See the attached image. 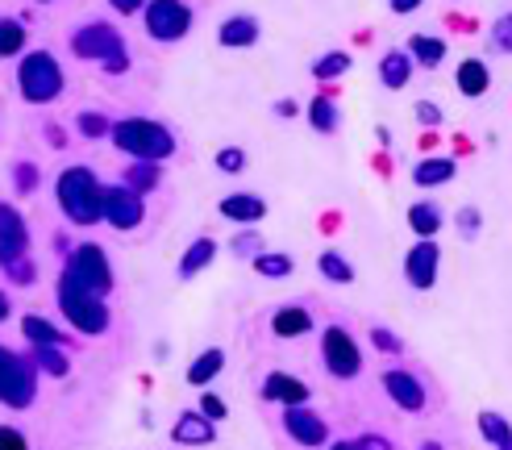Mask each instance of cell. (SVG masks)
I'll list each match as a JSON object with an SVG mask.
<instances>
[{
  "label": "cell",
  "mask_w": 512,
  "mask_h": 450,
  "mask_svg": "<svg viewBox=\"0 0 512 450\" xmlns=\"http://www.w3.org/2000/svg\"><path fill=\"white\" fill-rule=\"evenodd\" d=\"M55 192H59V209L75 225H96L100 217H105V188H100V180L88 167H67L59 175Z\"/></svg>",
  "instance_id": "1"
},
{
  "label": "cell",
  "mask_w": 512,
  "mask_h": 450,
  "mask_svg": "<svg viewBox=\"0 0 512 450\" xmlns=\"http://www.w3.org/2000/svg\"><path fill=\"white\" fill-rule=\"evenodd\" d=\"M113 146L125 150L130 159H150V163H159L167 159L171 150H175V138L167 125L159 121H146V117H125V121H113Z\"/></svg>",
  "instance_id": "2"
},
{
  "label": "cell",
  "mask_w": 512,
  "mask_h": 450,
  "mask_svg": "<svg viewBox=\"0 0 512 450\" xmlns=\"http://www.w3.org/2000/svg\"><path fill=\"white\" fill-rule=\"evenodd\" d=\"M59 309H63V317L80 334H105L109 330V305H105V296L80 288L75 280H67V275L59 280Z\"/></svg>",
  "instance_id": "3"
},
{
  "label": "cell",
  "mask_w": 512,
  "mask_h": 450,
  "mask_svg": "<svg viewBox=\"0 0 512 450\" xmlns=\"http://www.w3.org/2000/svg\"><path fill=\"white\" fill-rule=\"evenodd\" d=\"M71 50H75L80 59H96L109 75H121L125 67H130V59H125V42H121V34L113 30V25H105V21L84 25V30L71 38Z\"/></svg>",
  "instance_id": "4"
},
{
  "label": "cell",
  "mask_w": 512,
  "mask_h": 450,
  "mask_svg": "<svg viewBox=\"0 0 512 450\" xmlns=\"http://www.w3.org/2000/svg\"><path fill=\"white\" fill-rule=\"evenodd\" d=\"M17 88H21V96L30 100V105H46V100H55L63 92V71L55 63V55H46V50L25 55L21 67H17Z\"/></svg>",
  "instance_id": "5"
},
{
  "label": "cell",
  "mask_w": 512,
  "mask_h": 450,
  "mask_svg": "<svg viewBox=\"0 0 512 450\" xmlns=\"http://www.w3.org/2000/svg\"><path fill=\"white\" fill-rule=\"evenodd\" d=\"M67 280H75L80 288L96 292V296H109L113 292V267H109V255L100 246H75L71 259H67Z\"/></svg>",
  "instance_id": "6"
},
{
  "label": "cell",
  "mask_w": 512,
  "mask_h": 450,
  "mask_svg": "<svg viewBox=\"0 0 512 450\" xmlns=\"http://www.w3.org/2000/svg\"><path fill=\"white\" fill-rule=\"evenodd\" d=\"M34 388H38L34 367L0 346V400H5L9 409H25V405H34Z\"/></svg>",
  "instance_id": "7"
},
{
  "label": "cell",
  "mask_w": 512,
  "mask_h": 450,
  "mask_svg": "<svg viewBox=\"0 0 512 450\" xmlns=\"http://www.w3.org/2000/svg\"><path fill=\"white\" fill-rule=\"evenodd\" d=\"M321 359H325L334 380H354V375L363 371V350H358V342L342 330V325H329L321 334Z\"/></svg>",
  "instance_id": "8"
},
{
  "label": "cell",
  "mask_w": 512,
  "mask_h": 450,
  "mask_svg": "<svg viewBox=\"0 0 512 450\" xmlns=\"http://www.w3.org/2000/svg\"><path fill=\"white\" fill-rule=\"evenodd\" d=\"M192 25V9L184 0H150L146 5V34L159 42H179Z\"/></svg>",
  "instance_id": "9"
},
{
  "label": "cell",
  "mask_w": 512,
  "mask_h": 450,
  "mask_svg": "<svg viewBox=\"0 0 512 450\" xmlns=\"http://www.w3.org/2000/svg\"><path fill=\"white\" fill-rule=\"evenodd\" d=\"M438 267H442V246L433 242V238H421L404 255V280L413 284L417 292H429L433 284H438Z\"/></svg>",
  "instance_id": "10"
},
{
  "label": "cell",
  "mask_w": 512,
  "mask_h": 450,
  "mask_svg": "<svg viewBox=\"0 0 512 450\" xmlns=\"http://www.w3.org/2000/svg\"><path fill=\"white\" fill-rule=\"evenodd\" d=\"M142 217H146L142 192L125 188V184L105 188V221L113 225V230H134V225H142Z\"/></svg>",
  "instance_id": "11"
},
{
  "label": "cell",
  "mask_w": 512,
  "mask_h": 450,
  "mask_svg": "<svg viewBox=\"0 0 512 450\" xmlns=\"http://www.w3.org/2000/svg\"><path fill=\"white\" fill-rule=\"evenodd\" d=\"M25 250H30V230H25L21 213L13 205H0V267L25 259Z\"/></svg>",
  "instance_id": "12"
},
{
  "label": "cell",
  "mask_w": 512,
  "mask_h": 450,
  "mask_svg": "<svg viewBox=\"0 0 512 450\" xmlns=\"http://www.w3.org/2000/svg\"><path fill=\"white\" fill-rule=\"evenodd\" d=\"M383 392H388L404 413H425V405H429V396H425L421 380H417L413 371H400V367L383 371Z\"/></svg>",
  "instance_id": "13"
},
{
  "label": "cell",
  "mask_w": 512,
  "mask_h": 450,
  "mask_svg": "<svg viewBox=\"0 0 512 450\" xmlns=\"http://www.w3.org/2000/svg\"><path fill=\"white\" fill-rule=\"evenodd\" d=\"M284 430L300 442V446H325L329 425L309 409V405H288L284 409Z\"/></svg>",
  "instance_id": "14"
},
{
  "label": "cell",
  "mask_w": 512,
  "mask_h": 450,
  "mask_svg": "<svg viewBox=\"0 0 512 450\" xmlns=\"http://www.w3.org/2000/svg\"><path fill=\"white\" fill-rule=\"evenodd\" d=\"M263 396L275 400V405H304V400H309V384L288 371H271L263 380Z\"/></svg>",
  "instance_id": "15"
},
{
  "label": "cell",
  "mask_w": 512,
  "mask_h": 450,
  "mask_svg": "<svg viewBox=\"0 0 512 450\" xmlns=\"http://www.w3.org/2000/svg\"><path fill=\"white\" fill-rule=\"evenodd\" d=\"M413 67H417V59L408 55V50H388V55L379 59V84L383 88H404L408 80H413Z\"/></svg>",
  "instance_id": "16"
},
{
  "label": "cell",
  "mask_w": 512,
  "mask_h": 450,
  "mask_svg": "<svg viewBox=\"0 0 512 450\" xmlns=\"http://www.w3.org/2000/svg\"><path fill=\"white\" fill-rule=\"evenodd\" d=\"M171 438H175L179 446H209V442L217 438V430H213V421L204 417V413H184V417L175 421Z\"/></svg>",
  "instance_id": "17"
},
{
  "label": "cell",
  "mask_w": 512,
  "mask_h": 450,
  "mask_svg": "<svg viewBox=\"0 0 512 450\" xmlns=\"http://www.w3.org/2000/svg\"><path fill=\"white\" fill-rule=\"evenodd\" d=\"M454 88L463 96H483L492 88L488 63H483V59H463V63H458V71H454Z\"/></svg>",
  "instance_id": "18"
},
{
  "label": "cell",
  "mask_w": 512,
  "mask_h": 450,
  "mask_svg": "<svg viewBox=\"0 0 512 450\" xmlns=\"http://www.w3.org/2000/svg\"><path fill=\"white\" fill-rule=\"evenodd\" d=\"M271 330H275V338H304L313 330V317L304 305H284L271 317Z\"/></svg>",
  "instance_id": "19"
},
{
  "label": "cell",
  "mask_w": 512,
  "mask_h": 450,
  "mask_svg": "<svg viewBox=\"0 0 512 450\" xmlns=\"http://www.w3.org/2000/svg\"><path fill=\"white\" fill-rule=\"evenodd\" d=\"M221 217H229V221H263L267 205H263V196H254V192H234V196L221 200Z\"/></svg>",
  "instance_id": "20"
},
{
  "label": "cell",
  "mask_w": 512,
  "mask_h": 450,
  "mask_svg": "<svg viewBox=\"0 0 512 450\" xmlns=\"http://www.w3.org/2000/svg\"><path fill=\"white\" fill-rule=\"evenodd\" d=\"M442 209L433 205V200H417V205H408V230H413L417 238H438L442 230Z\"/></svg>",
  "instance_id": "21"
},
{
  "label": "cell",
  "mask_w": 512,
  "mask_h": 450,
  "mask_svg": "<svg viewBox=\"0 0 512 450\" xmlns=\"http://www.w3.org/2000/svg\"><path fill=\"white\" fill-rule=\"evenodd\" d=\"M213 259H217V242H213V238H196V242L184 250V259H179V275H184V280H192V275H200Z\"/></svg>",
  "instance_id": "22"
},
{
  "label": "cell",
  "mask_w": 512,
  "mask_h": 450,
  "mask_svg": "<svg viewBox=\"0 0 512 450\" xmlns=\"http://www.w3.org/2000/svg\"><path fill=\"white\" fill-rule=\"evenodd\" d=\"M217 38L229 50H234V46H254V42H259V21H254V17H229Z\"/></svg>",
  "instance_id": "23"
},
{
  "label": "cell",
  "mask_w": 512,
  "mask_h": 450,
  "mask_svg": "<svg viewBox=\"0 0 512 450\" xmlns=\"http://www.w3.org/2000/svg\"><path fill=\"white\" fill-rule=\"evenodd\" d=\"M458 163L454 159H421L417 171H413V184L417 188H433V184H450L454 180Z\"/></svg>",
  "instance_id": "24"
},
{
  "label": "cell",
  "mask_w": 512,
  "mask_h": 450,
  "mask_svg": "<svg viewBox=\"0 0 512 450\" xmlns=\"http://www.w3.org/2000/svg\"><path fill=\"white\" fill-rule=\"evenodd\" d=\"M221 367H225V355H221V350H217V346H213V350H204V355H196L192 367H188V384H192V388H204L209 380H217Z\"/></svg>",
  "instance_id": "25"
},
{
  "label": "cell",
  "mask_w": 512,
  "mask_h": 450,
  "mask_svg": "<svg viewBox=\"0 0 512 450\" xmlns=\"http://www.w3.org/2000/svg\"><path fill=\"white\" fill-rule=\"evenodd\" d=\"M408 55H413L421 67H438L446 59V42L433 38V34H413L408 38Z\"/></svg>",
  "instance_id": "26"
},
{
  "label": "cell",
  "mask_w": 512,
  "mask_h": 450,
  "mask_svg": "<svg viewBox=\"0 0 512 450\" xmlns=\"http://www.w3.org/2000/svg\"><path fill=\"white\" fill-rule=\"evenodd\" d=\"M21 334L30 338L34 346H63V342H67V338L55 330V325H50L46 317H38V313H30V317L21 321Z\"/></svg>",
  "instance_id": "27"
},
{
  "label": "cell",
  "mask_w": 512,
  "mask_h": 450,
  "mask_svg": "<svg viewBox=\"0 0 512 450\" xmlns=\"http://www.w3.org/2000/svg\"><path fill=\"white\" fill-rule=\"evenodd\" d=\"M309 121H313V130L317 134H334L338 130V105L329 96H317V100H309Z\"/></svg>",
  "instance_id": "28"
},
{
  "label": "cell",
  "mask_w": 512,
  "mask_h": 450,
  "mask_svg": "<svg viewBox=\"0 0 512 450\" xmlns=\"http://www.w3.org/2000/svg\"><path fill=\"white\" fill-rule=\"evenodd\" d=\"M479 434H483V442L500 446V442H508V438H512V421H508L504 413L483 409V413H479Z\"/></svg>",
  "instance_id": "29"
},
{
  "label": "cell",
  "mask_w": 512,
  "mask_h": 450,
  "mask_svg": "<svg viewBox=\"0 0 512 450\" xmlns=\"http://www.w3.org/2000/svg\"><path fill=\"white\" fill-rule=\"evenodd\" d=\"M159 184V163H150V159H134L130 171H125V188H134V192H150Z\"/></svg>",
  "instance_id": "30"
},
{
  "label": "cell",
  "mask_w": 512,
  "mask_h": 450,
  "mask_svg": "<svg viewBox=\"0 0 512 450\" xmlns=\"http://www.w3.org/2000/svg\"><path fill=\"white\" fill-rule=\"evenodd\" d=\"M21 50H25V25L13 17H0V59L21 55Z\"/></svg>",
  "instance_id": "31"
},
{
  "label": "cell",
  "mask_w": 512,
  "mask_h": 450,
  "mask_svg": "<svg viewBox=\"0 0 512 450\" xmlns=\"http://www.w3.org/2000/svg\"><path fill=\"white\" fill-rule=\"evenodd\" d=\"M346 71H350V55H346V50H329V55H321V59L313 63L317 80H342Z\"/></svg>",
  "instance_id": "32"
},
{
  "label": "cell",
  "mask_w": 512,
  "mask_h": 450,
  "mask_svg": "<svg viewBox=\"0 0 512 450\" xmlns=\"http://www.w3.org/2000/svg\"><path fill=\"white\" fill-rule=\"evenodd\" d=\"M317 267H321L325 280H334V284H350V280H354V267H350V259H342L338 250H325V255L317 259Z\"/></svg>",
  "instance_id": "33"
},
{
  "label": "cell",
  "mask_w": 512,
  "mask_h": 450,
  "mask_svg": "<svg viewBox=\"0 0 512 450\" xmlns=\"http://www.w3.org/2000/svg\"><path fill=\"white\" fill-rule=\"evenodd\" d=\"M254 271L267 275V280H288V275H292V259L288 255H267V250H263V255H254Z\"/></svg>",
  "instance_id": "34"
},
{
  "label": "cell",
  "mask_w": 512,
  "mask_h": 450,
  "mask_svg": "<svg viewBox=\"0 0 512 450\" xmlns=\"http://www.w3.org/2000/svg\"><path fill=\"white\" fill-rule=\"evenodd\" d=\"M34 350H38V355H34V367H42L46 375H55V380H63V375L71 371L59 346H34Z\"/></svg>",
  "instance_id": "35"
},
{
  "label": "cell",
  "mask_w": 512,
  "mask_h": 450,
  "mask_svg": "<svg viewBox=\"0 0 512 450\" xmlns=\"http://www.w3.org/2000/svg\"><path fill=\"white\" fill-rule=\"evenodd\" d=\"M75 125H80L84 138H105V134H113V121L100 117V113H80V117H75Z\"/></svg>",
  "instance_id": "36"
},
{
  "label": "cell",
  "mask_w": 512,
  "mask_h": 450,
  "mask_svg": "<svg viewBox=\"0 0 512 450\" xmlns=\"http://www.w3.org/2000/svg\"><path fill=\"white\" fill-rule=\"evenodd\" d=\"M454 225H458V234L471 242V238L483 230V213H479L475 205H463V209H458V217H454Z\"/></svg>",
  "instance_id": "37"
},
{
  "label": "cell",
  "mask_w": 512,
  "mask_h": 450,
  "mask_svg": "<svg viewBox=\"0 0 512 450\" xmlns=\"http://www.w3.org/2000/svg\"><path fill=\"white\" fill-rule=\"evenodd\" d=\"M492 46L500 50V55H512V13L496 17V25H492Z\"/></svg>",
  "instance_id": "38"
},
{
  "label": "cell",
  "mask_w": 512,
  "mask_h": 450,
  "mask_svg": "<svg viewBox=\"0 0 512 450\" xmlns=\"http://www.w3.org/2000/svg\"><path fill=\"white\" fill-rule=\"evenodd\" d=\"M246 167V150H238V146H225V150H217V171H225V175H238Z\"/></svg>",
  "instance_id": "39"
},
{
  "label": "cell",
  "mask_w": 512,
  "mask_h": 450,
  "mask_svg": "<svg viewBox=\"0 0 512 450\" xmlns=\"http://www.w3.org/2000/svg\"><path fill=\"white\" fill-rule=\"evenodd\" d=\"M13 184H17L21 196H30V192L38 188V167H34V163H17V167H13Z\"/></svg>",
  "instance_id": "40"
},
{
  "label": "cell",
  "mask_w": 512,
  "mask_h": 450,
  "mask_svg": "<svg viewBox=\"0 0 512 450\" xmlns=\"http://www.w3.org/2000/svg\"><path fill=\"white\" fill-rule=\"evenodd\" d=\"M371 342L383 350V355H400V350H404V342L388 330V325H375V330H371Z\"/></svg>",
  "instance_id": "41"
},
{
  "label": "cell",
  "mask_w": 512,
  "mask_h": 450,
  "mask_svg": "<svg viewBox=\"0 0 512 450\" xmlns=\"http://www.w3.org/2000/svg\"><path fill=\"white\" fill-rule=\"evenodd\" d=\"M417 121L425 130H433V125H442V109L433 105V100H417Z\"/></svg>",
  "instance_id": "42"
},
{
  "label": "cell",
  "mask_w": 512,
  "mask_h": 450,
  "mask_svg": "<svg viewBox=\"0 0 512 450\" xmlns=\"http://www.w3.org/2000/svg\"><path fill=\"white\" fill-rule=\"evenodd\" d=\"M200 413L209 417V421H221V417H225V400L213 396V392H204V396H200Z\"/></svg>",
  "instance_id": "43"
},
{
  "label": "cell",
  "mask_w": 512,
  "mask_h": 450,
  "mask_svg": "<svg viewBox=\"0 0 512 450\" xmlns=\"http://www.w3.org/2000/svg\"><path fill=\"white\" fill-rule=\"evenodd\" d=\"M5 271H9V280H13V284H21V288H25V284H34V267H30V263H25V259L9 263Z\"/></svg>",
  "instance_id": "44"
},
{
  "label": "cell",
  "mask_w": 512,
  "mask_h": 450,
  "mask_svg": "<svg viewBox=\"0 0 512 450\" xmlns=\"http://www.w3.org/2000/svg\"><path fill=\"white\" fill-rule=\"evenodd\" d=\"M0 450H25V438L13 425H0Z\"/></svg>",
  "instance_id": "45"
},
{
  "label": "cell",
  "mask_w": 512,
  "mask_h": 450,
  "mask_svg": "<svg viewBox=\"0 0 512 450\" xmlns=\"http://www.w3.org/2000/svg\"><path fill=\"white\" fill-rule=\"evenodd\" d=\"M234 255H263L259 250V234H242V238H234Z\"/></svg>",
  "instance_id": "46"
},
{
  "label": "cell",
  "mask_w": 512,
  "mask_h": 450,
  "mask_svg": "<svg viewBox=\"0 0 512 450\" xmlns=\"http://www.w3.org/2000/svg\"><path fill=\"white\" fill-rule=\"evenodd\" d=\"M354 446H358V450H392V442H388V438H379V434H363Z\"/></svg>",
  "instance_id": "47"
},
{
  "label": "cell",
  "mask_w": 512,
  "mask_h": 450,
  "mask_svg": "<svg viewBox=\"0 0 512 450\" xmlns=\"http://www.w3.org/2000/svg\"><path fill=\"white\" fill-rule=\"evenodd\" d=\"M109 5H113L117 13H125V17H130V13H138V9H146V5H150V0H109Z\"/></svg>",
  "instance_id": "48"
},
{
  "label": "cell",
  "mask_w": 512,
  "mask_h": 450,
  "mask_svg": "<svg viewBox=\"0 0 512 450\" xmlns=\"http://www.w3.org/2000/svg\"><path fill=\"white\" fill-rule=\"evenodd\" d=\"M421 9V0H392V13H413Z\"/></svg>",
  "instance_id": "49"
},
{
  "label": "cell",
  "mask_w": 512,
  "mask_h": 450,
  "mask_svg": "<svg viewBox=\"0 0 512 450\" xmlns=\"http://www.w3.org/2000/svg\"><path fill=\"white\" fill-rule=\"evenodd\" d=\"M275 113H279V117H296V100H279Z\"/></svg>",
  "instance_id": "50"
},
{
  "label": "cell",
  "mask_w": 512,
  "mask_h": 450,
  "mask_svg": "<svg viewBox=\"0 0 512 450\" xmlns=\"http://www.w3.org/2000/svg\"><path fill=\"white\" fill-rule=\"evenodd\" d=\"M5 317H9V296L0 292V321H5Z\"/></svg>",
  "instance_id": "51"
},
{
  "label": "cell",
  "mask_w": 512,
  "mask_h": 450,
  "mask_svg": "<svg viewBox=\"0 0 512 450\" xmlns=\"http://www.w3.org/2000/svg\"><path fill=\"white\" fill-rule=\"evenodd\" d=\"M329 450H358L354 442H338V446H329Z\"/></svg>",
  "instance_id": "52"
},
{
  "label": "cell",
  "mask_w": 512,
  "mask_h": 450,
  "mask_svg": "<svg viewBox=\"0 0 512 450\" xmlns=\"http://www.w3.org/2000/svg\"><path fill=\"white\" fill-rule=\"evenodd\" d=\"M421 450H442V446H438V442H425V446H421Z\"/></svg>",
  "instance_id": "53"
},
{
  "label": "cell",
  "mask_w": 512,
  "mask_h": 450,
  "mask_svg": "<svg viewBox=\"0 0 512 450\" xmlns=\"http://www.w3.org/2000/svg\"><path fill=\"white\" fill-rule=\"evenodd\" d=\"M496 450H512V438H508V442H500V446H496Z\"/></svg>",
  "instance_id": "54"
}]
</instances>
